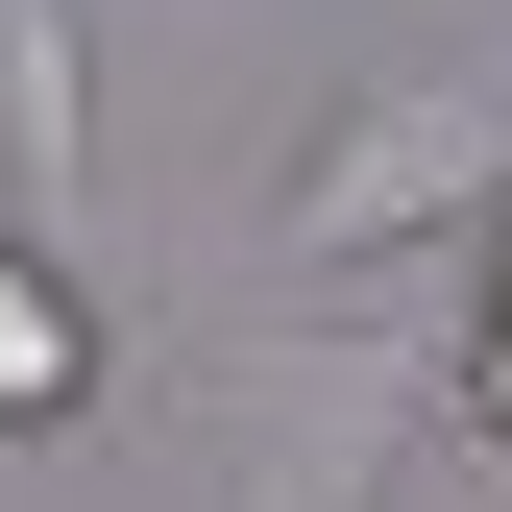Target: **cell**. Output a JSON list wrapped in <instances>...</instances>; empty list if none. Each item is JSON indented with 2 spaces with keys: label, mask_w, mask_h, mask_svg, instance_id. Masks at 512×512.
<instances>
[{
  "label": "cell",
  "mask_w": 512,
  "mask_h": 512,
  "mask_svg": "<svg viewBox=\"0 0 512 512\" xmlns=\"http://www.w3.org/2000/svg\"><path fill=\"white\" fill-rule=\"evenodd\" d=\"M464 196H512V74H391V98H342L293 147L269 269H366V244H415V220H464Z\"/></svg>",
  "instance_id": "1"
},
{
  "label": "cell",
  "mask_w": 512,
  "mask_h": 512,
  "mask_svg": "<svg viewBox=\"0 0 512 512\" xmlns=\"http://www.w3.org/2000/svg\"><path fill=\"white\" fill-rule=\"evenodd\" d=\"M0 244L98 269V49H74V0H0Z\"/></svg>",
  "instance_id": "2"
},
{
  "label": "cell",
  "mask_w": 512,
  "mask_h": 512,
  "mask_svg": "<svg viewBox=\"0 0 512 512\" xmlns=\"http://www.w3.org/2000/svg\"><path fill=\"white\" fill-rule=\"evenodd\" d=\"M74 391H98V293H74V269H25V244H0V439H49Z\"/></svg>",
  "instance_id": "3"
}]
</instances>
